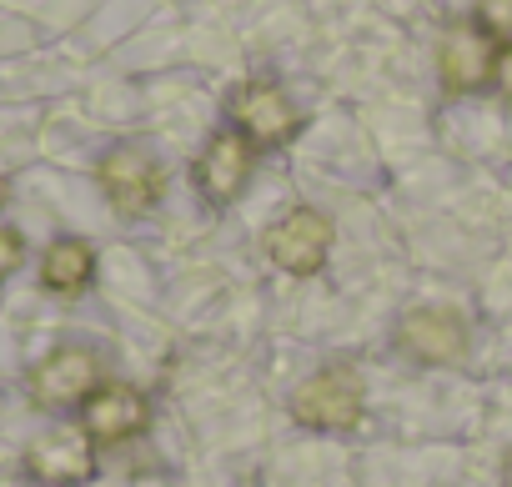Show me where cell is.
Masks as SVG:
<instances>
[{
    "instance_id": "9a60e30c",
    "label": "cell",
    "mask_w": 512,
    "mask_h": 487,
    "mask_svg": "<svg viewBox=\"0 0 512 487\" xmlns=\"http://www.w3.org/2000/svg\"><path fill=\"white\" fill-rule=\"evenodd\" d=\"M6 201H11V181H6V176H0V206H6Z\"/></svg>"
},
{
    "instance_id": "4fadbf2b",
    "label": "cell",
    "mask_w": 512,
    "mask_h": 487,
    "mask_svg": "<svg viewBox=\"0 0 512 487\" xmlns=\"http://www.w3.org/2000/svg\"><path fill=\"white\" fill-rule=\"evenodd\" d=\"M482 31L512 46V0H482Z\"/></svg>"
},
{
    "instance_id": "7c38bea8",
    "label": "cell",
    "mask_w": 512,
    "mask_h": 487,
    "mask_svg": "<svg viewBox=\"0 0 512 487\" xmlns=\"http://www.w3.org/2000/svg\"><path fill=\"white\" fill-rule=\"evenodd\" d=\"M21 262H26V236L16 226H0V287L21 272Z\"/></svg>"
},
{
    "instance_id": "7a4b0ae2",
    "label": "cell",
    "mask_w": 512,
    "mask_h": 487,
    "mask_svg": "<svg viewBox=\"0 0 512 487\" xmlns=\"http://www.w3.org/2000/svg\"><path fill=\"white\" fill-rule=\"evenodd\" d=\"M96 181L121 216H146L161 201V186H166L161 161L146 146H111L96 166Z\"/></svg>"
},
{
    "instance_id": "2e32d148",
    "label": "cell",
    "mask_w": 512,
    "mask_h": 487,
    "mask_svg": "<svg viewBox=\"0 0 512 487\" xmlns=\"http://www.w3.org/2000/svg\"><path fill=\"white\" fill-rule=\"evenodd\" d=\"M502 487H512V462H507V477H502Z\"/></svg>"
},
{
    "instance_id": "ba28073f",
    "label": "cell",
    "mask_w": 512,
    "mask_h": 487,
    "mask_svg": "<svg viewBox=\"0 0 512 487\" xmlns=\"http://www.w3.org/2000/svg\"><path fill=\"white\" fill-rule=\"evenodd\" d=\"M251 171H256V146L241 131H216L196 156V186L211 206H231L246 191Z\"/></svg>"
},
{
    "instance_id": "30bf717a",
    "label": "cell",
    "mask_w": 512,
    "mask_h": 487,
    "mask_svg": "<svg viewBox=\"0 0 512 487\" xmlns=\"http://www.w3.org/2000/svg\"><path fill=\"white\" fill-rule=\"evenodd\" d=\"M397 342L417 357V362H462L467 352V322L447 307H422L407 312L397 327Z\"/></svg>"
},
{
    "instance_id": "52a82bcc",
    "label": "cell",
    "mask_w": 512,
    "mask_h": 487,
    "mask_svg": "<svg viewBox=\"0 0 512 487\" xmlns=\"http://www.w3.org/2000/svg\"><path fill=\"white\" fill-rule=\"evenodd\" d=\"M497 41L482 31V21H452L447 36H442V51H437V71H442V86L452 96H467V91H482L497 71Z\"/></svg>"
},
{
    "instance_id": "5bb4252c",
    "label": "cell",
    "mask_w": 512,
    "mask_h": 487,
    "mask_svg": "<svg viewBox=\"0 0 512 487\" xmlns=\"http://www.w3.org/2000/svg\"><path fill=\"white\" fill-rule=\"evenodd\" d=\"M492 81H497V91H502V101L512 106V46L497 56V71H492Z\"/></svg>"
},
{
    "instance_id": "5b68a950",
    "label": "cell",
    "mask_w": 512,
    "mask_h": 487,
    "mask_svg": "<svg viewBox=\"0 0 512 487\" xmlns=\"http://www.w3.org/2000/svg\"><path fill=\"white\" fill-rule=\"evenodd\" d=\"M26 477L41 487H81L96 477V442L86 427H51L26 447Z\"/></svg>"
},
{
    "instance_id": "3957f363",
    "label": "cell",
    "mask_w": 512,
    "mask_h": 487,
    "mask_svg": "<svg viewBox=\"0 0 512 487\" xmlns=\"http://www.w3.org/2000/svg\"><path fill=\"white\" fill-rule=\"evenodd\" d=\"M101 387V357L91 347H56L36 362L31 372V402L46 412H66L76 402H86Z\"/></svg>"
},
{
    "instance_id": "9c48e42d",
    "label": "cell",
    "mask_w": 512,
    "mask_h": 487,
    "mask_svg": "<svg viewBox=\"0 0 512 487\" xmlns=\"http://www.w3.org/2000/svg\"><path fill=\"white\" fill-rule=\"evenodd\" d=\"M146 422H151V402L131 382H101L81 402V427L91 442H131L146 432Z\"/></svg>"
},
{
    "instance_id": "6da1fadb",
    "label": "cell",
    "mask_w": 512,
    "mask_h": 487,
    "mask_svg": "<svg viewBox=\"0 0 512 487\" xmlns=\"http://www.w3.org/2000/svg\"><path fill=\"white\" fill-rule=\"evenodd\" d=\"M292 417L317 432H352L362 422V377L352 367H327L297 387Z\"/></svg>"
},
{
    "instance_id": "277c9868",
    "label": "cell",
    "mask_w": 512,
    "mask_h": 487,
    "mask_svg": "<svg viewBox=\"0 0 512 487\" xmlns=\"http://www.w3.org/2000/svg\"><path fill=\"white\" fill-rule=\"evenodd\" d=\"M231 121L251 146H287L302 131L297 101L272 81H246L241 91H231Z\"/></svg>"
},
{
    "instance_id": "8fae6325",
    "label": "cell",
    "mask_w": 512,
    "mask_h": 487,
    "mask_svg": "<svg viewBox=\"0 0 512 487\" xmlns=\"http://www.w3.org/2000/svg\"><path fill=\"white\" fill-rule=\"evenodd\" d=\"M96 277V252L81 236H56L41 257V287L51 297H81Z\"/></svg>"
},
{
    "instance_id": "8992f818",
    "label": "cell",
    "mask_w": 512,
    "mask_h": 487,
    "mask_svg": "<svg viewBox=\"0 0 512 487\" xmlns=\"http://www.w3.org/2000/svg\"><path fill=\"white\" fill-rule=\"evenodd\" d=\"M327 252H332V221L312 206H297V211H287L282 221L267 226V257L292 277L322 272Z\"/></svg>"
}]
</instances>
